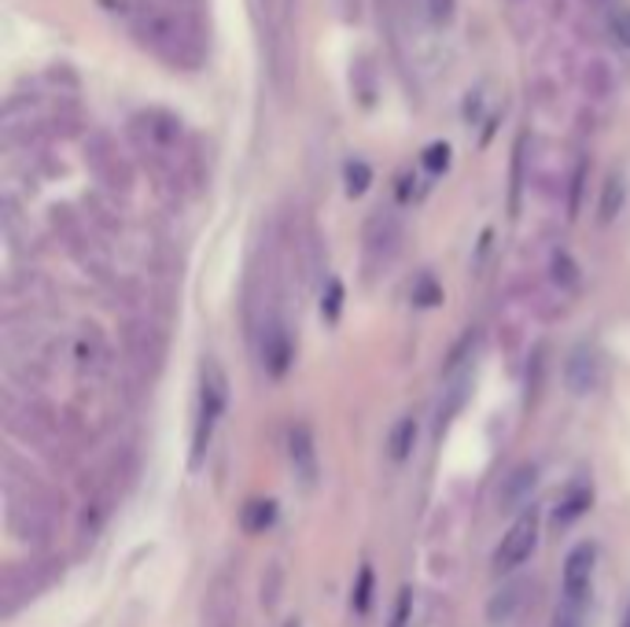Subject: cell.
Returning a JSON list of instances; mask_svg holds the SVG:
<instances>
[{
    "mask_svg": "<svg viewBox=\"0 0 630 627\" xmlns=\"http://www.w3.org/2000/svg\"><path fill=\"white\" fill-rule=\"evenodd\" d=\"M608 34H612V42L619 48H627L630 53V8H619V12L608 19Z\"/></svg>",
    "mask_w": 630,
    "mask_h": 627,
    "instance_id": "obj_25",
    "label": "cell"
},
{
    "mask_svg": "<svg viewBox=\"0 0 630 627\" xmlns=\"http://www.w3.org/2000/svg\"><path fill=\"white\" fill-rule=\"evenodd\" d=\"M273 26V64H280L284 53V37H288V23H291V0H262Z\"/></svg>",
    "mask_w": 630,
    "mask_h": 627,
    "instance_id": "obj_15",
    "label": "cell"
},
{
    "mask_svg": "<svg viewBox=\"0 0 630 627\" xmlns=\"http://www.w3.org/2000/svg\"><path fill=\"white\" fill-rule=\"evenodd\" d=\"M207 616H210V624H215V627H226L229 624V616H232V580H229V572H221L218 580H215V586H210Z\"/></svg>",
    "mask_w": 630,
    "mask_h": 627,
    "instance_id": "obj_14",
    "label": "cell"
},
{
    "mask_svg": "<svg viewBox=\"0 0 630 627\" xmlns=\"http://www.w3.org/2000/svg\"><path fill=\"white\" fill-rule=\"evenodd\" d=\"M623 204H627V181H623V174H608L605 178V189H602V221H612L619 210H623Z\"/></svg>",
    "mask_w": 630,
    "mask_h": 627,
    "instance_id": "obj_17",
    "label": "cell"
},
{
    "mask_svg": "<svg viewBox=\"0 0 630 627\" xmlns=\"http://www.w3.org/2000/svg\"><path fill=\"white\" fill-rule=\"evenodd\" d=\"M343 185H347V196H365L373 185V167L365 163V159H351V163L343 167Z\"/></svg>",
    "mask_w": 630,
    "mask_h": 627,
    "instance_id": "obj_18",
    "label": "cell"
},
{
    "mask_svg": "<svg viewBox=\"0 0 630 627\" xmlns=\"http://www.w3.org/2000/svg\"><path fill=\"white\" fill-rule=\"evenodd\" d=\"M335 12L343 15V23H354L358 19V0H335Z\"/></svg>",
    "mask_w": 630,
    "mask_h": 627,
    "instance_id": "obj_31",
    "label": "cell"
},
{
    "mask_svg": "<svg viewBox=\"0 0 630 627\" xmlns=\"http://www.w3.org/2000/svg\"><path fill=\"white\" fill-rule=\"evenodd\" d=\"M535 483H538V469H535V465H520L516 472H509V477H505V488L497 491V502H502V510H516V505H524V510H527Z\"/></svg>",
    "mask_w": 630,
    "mask_h": 627,
    "instance_id": "obj_12",
    "label": "cell"
},
{
    "mask_svg": "<svg viewBox=\"0 0 630 627\" xmlns=\"http://www.w3.org/2000/svg\"><path fill=\"white\" fill-rule=\"evenodd\" d=\"M273 521H277V502H270V499L248 502V505H243V513H240L243 532H251V535H262L266 528H273Z\"/></svg>",
    "mask_w": 630,
    "mask_h": 627,
    "instance_id": "obj_16",
    "label": "cell"
},
{
    "mask_svg": "<svg viewBox=\"0 0 630 627\" xmlns=\"http://www.w3.org/2000/svg\"><path fill=\"white\" fill-rule=\"evenodd\" d=\"M586 505H591V491H586V488H575V491L564 499V510L557 513V524H561V528H564V524H572V521L579 517V513H586Z\"/></svg>",
    "mask_w": 630,
    "mask_h": 627,
    "instance_id": "obj_22",
    "label": "cell"
},
{
    "mask_svg": "<svg viewBox=\"0 0 630 627\" xmlns=\"http://www.w3.org/2000/svg\"><path fill=\"white\" fill-rule=\"evenodd\" d=\"M583 174H586V163L575 167V178H572V200H568V215H579V196H583Z\"/></svg>",
    "mask_w": 630,
    "mask_h": 627,
    "instance_id": "obj_30",
    "label": "cell"
},
{
    "mask_svg": "<svg viewBox=\"0 0 630 627\" xmlns=\"http://www.w3.org/2000/svg\"><path fill=\"white\" fill-rule=\"evenodd\" d=\"M538 543V505L520 510V517L513 521V528L502 535V546L494 550V569L497 572H513L535 554Z\"/></svg>",
    "mask_w": 630,
    "mask_h": 627,
    "instance_id": "obj_4",
    "label": "cell"
},
{
    "mask_svg": "<svg viewBox=\"0 0 630 627\" xmlns=\"http://www.w3.org/2000/svg\"><path fill=\"white\" fill-rule=\"evenodd\" d=\"M605 369H602V355L591 347V343H579V347L568 355V366H564V380L575 396H591V391L602 384Z\"/></svg>",
    "mask_w": 630,
    "mask_h": 627,
    "instance_id": "obj_8",
    "label": "cell"
},
{
    "mask_svg": "<svg viewBox=\"0 0 630 627\" xmlns=\"http://www.w3.org/2000/svg\"><path fill=\"white\" fill-rule=\"evenodd\" d=\"M594 561H597V546L594 543H579L572 554L564 558V575H561V602L583 605L591 602L594 591Z\"/></svg>",
    "mask_w": 630,
    "mask_h": 627,
    "instance_id": "obj_5",
    "label": "cell"
},
{
    "mask_svg": "<svg viewBox=\"0 0 630 627\" xmlns=\"http://www.w3.org/2000/svg\"><path fill=\"white\" fill-rule=\"evenodd\" d=\"M229 402V377L215 358L203 362V380H199V413H196V436H192V465L203 461L207 443L215 436V424L226 413Z\"/></svg>",
    "mask_w": 630,
    "mask_h": 627,
    "instance_id": "obj_2",
    "label": "cell"
},
{
    "mask_svg": "<svg viewBox=\"0 0 630 627\" xmlns=\"http://www.w3.org/2000/svg\"><path fill=\"white\" fill-rule=\"evenodd\" d=\"M340 307H343V285L340 281H329V288H324V299H321V314L329 321L340 318Z\"/></svg>",
    "mask_w": 630,
    "mask_h": 627,
    "instance_id": "obj_27",
    "label": "cell"
},
{
    "mask_svg": "<svg viewBox=\"0 0 630 627\" xmlns=\"http://www.w3.org/2000/svg\"><path fill=\"white\" fill-rule=\"evenodd\" d=\"M262 366H266L270 377H284L291 366V337L288 329H284V321L277 314H270L266 321H262Z\"/></svg>",
    "mask_w": 630,
    "mask_h": 627,
    "instance_id": "obj_7",
    "label": "cell"
},
{
    "mask_svg": "<svg viewBox=\"0 0 630 627\" xmlns=\"http://www.w3.org/2000/svg\"><path fill=\"white\" fill-rule=\"evenodd\" d=\"M509 4H520V0H509Z\"/></svg>",
    "mask_w": 630,
    "mask_h": 627,
    "instance_id": "obj_33",
    "label": "cell"
},
{
    "mask_svg": "<svg viewBox=\"0 0 630 627\" xmlns=\"http://www.w3.org/2000/svg\"><path fill=\"white\" fill-rule=\"evenodd\" d=\"M369 602H373V569H369V565H362L358 586H354V609L365 613V609H369Z\"/></svg>",
    "mask_w": 630,
    "mask_h": 627,
    "instance_id": "obj_26",
    "label": "cell"
},
{
    "mask_svg": "<svg viewBox=\"0 0 630 627\" xmlns=\"http://www.w3.org/2000/svg\"><path fill=\"white\" fill-rule=\"evenodd\" d=\"M524 602H527V580L505 583L502 591L491 598V605H486V620H491V624H509L513 616L524 609Z\"/></svg>",
    "mask_w": 630,
    "mask_h": 627,
    "instance_id": "obj_11",
    "label": "cell"
},
{
    "mask_svg": "<svg viewBox=\"0 0 630 627\" xmlns=\"http://www.w3.org/2000/svg\"><path fill=\"white\" fill-rule=\"evenodd\" d=\"M421 167L428 170V174H443L446 167H450V145L446 140H435V145L424 148V156H421Z\"/></svg>",
    "mask_w": 630,
    "mask_h": 627,
    "instance_id": "obj_21",
    "label": "cell"
},
{
    "mask_svg": "<svg viewBox=\"0 0 630 627\" xmlns=\"http://www.w3.org/2000/svg\"><path fill=\"white\" fill-rule=\"evenodd\" d=\"M413 440H416V424H413V418H402V421L391 429V440H388L391 458H394V461H405V458H410Z\"/></svg>",
    "mask_w": 630,
    "mask_h": 627,
    "instance_id": "obj_19",
    "label": "cell"
},
{
    "mask_svg": "<svg viewBox=\"0 0 630 627\" xmlns=\"http://www.w3.org/2000/svg\"><path fill=\"white\" fill-rule=\"evenodd\" d=\"M619 627H630V605H627V613H623V624H619Z\"/></svg>",
    "mask_w": 630,
    "mask_h": 627,
    "instance_id": "obj_32",
    "label": "cell"
},
{
    "mask_svg": "<svg viewBox=\"0 0 630 627\" xmlns=\"http://www.w3.org/2000/svg\"><path fill=\"white\" fill-rule=\"evenodd\" d=\"M288 461H291V472L302 488H313L321 477V465H318V443H313V432L310 424H291L288 432Z\"/></svg>",
    "mask_w": 630,
    "mask_h": 627,
    "instance_id": "obj_6",
    "label": "cell"
},
{
    "mask_svg": "<svg viewBox=\"0 0 630 627\" xmlns=\"http://www.w3.org/2000/svg\"><path fill=\"white\" fill-rule=\"evenodd\" d=\"M583 620H586V609H583V605L557 602V609H553V624H550V627H583Z\"/></svg>",
    "mask_w": 630,
    "mask_h": 627,
    "instance_id": "obj_24",
    "label": "cell"
},
{
    "mask_svg": "<svg viewBox=\"0 0 630 627\" xmlns=\"http://www.w3.org/2000/svg\"><path fill=\"white\" fill-rule=\"evenodd\" d=\"M410 609H413V591L405 586L399 594V602H394V616H391V627H410Z\"/></svg>",
    "mask_w": 630,
    "mask_h": 627,
    "instance_id": "obj_28",
    "label": "cell"
},
{
    "mask_svg": "<svg viewBox=\"0 0 630 627\" xmlns=\"http://www.w3.org/2000/svg\"><path fill=\"white\" fill-rule=\"evenodd\" d=\"M583 93L591 100H608L616 93V70L605 56H591L583 64Z\"/></svg>",
    "mask_w": 630,
    "mask_h": 627,
    "instance_id": "obj_13",
    "label": "cell"
},
{
    "mask_svg": "<svg viewBox=\"0 0 630 627\" xmlns=\"http://www.w3.org/2000/svg\"><path fill=\"white\" fill-rule=\"evenodd\" d=\"M424 15L432 26H450L457 15V0H424Z\"/></svg>",
    "mask_w": 630,
    "mask_h": 627,
    "instance_id": "obj_23",
    "label": "cell"
},
{
    "mask_svg": "<svg viewBox=\"0 0 630 627\" xmlns=\"http://www.w3.org/2000/svg\"><path fill=\"white\" fill-rule=\"evenodd\" d=\"M553 277H557V285H564V288H575L579 285V266H575V259L568 255V251H553Z\"/></svg>",
    "mask_w": 630,
    "mask_h": 627,
    "instance_id": "obj_20",
    "label": "cell"
},
{
    "mask_svg": "<svg viewBox=\"0 0 630 627\" xmlns=\"http://www.w3.org/2000/svg\"><path fill=\"white\" fill-rule=\"evenodd\" d=\"M134 37L140 42L145 53L162 59L174 70H199L203 67V34L199 26L185 23L181 15H174L170 8H162L159 0H137L134 15L126 19Z\"/></svg>",
    "mask_w": 630,
    "mask_h": 627,
    "instance_id": "obj_1",
    "label": "cell"
},
{
    "mask_svg": "<svg viewBox=\"0 0 630 627\" xmlns=\"http://www.w3.org/2000/svg\"><path fill=\"white\" fill-rule=\"evenodd\" d=\"M399 237H402V226L394 221L391 215H376L369 221V229H365V248H369L373 259H383L388 262L394 255V248H399Z\"/></svg>",
    "mask_w": 630,
    "mask_h": 627,
    "instance_id": "obj_10",
    "label": "cell"
},
{
    "mask_svg": "<svg viewBox=\"0 0 630 627\" xmlns=\"http://www.w3.org/2000/svg\"><path fill=\"white\" fill-rule=\"evenodd\" d=\"M277 586H280V565L273 561V565H270V583L262 580V605H266V609H273V605H277Z\"/></svg>",
    "mask_w": 630,
    "mask_h": 627,
    "instance_id": "obj_29",
    "label": "cell"
},
{
    "mask_svg": "<svg viewBox=\"0 0 630 627\" xmlns=\"http://www.w3.org/2000/svg\"><path fill=\"white\" fill-rule=\"evenodd\" d=\"M85 156H89V163L96 167V174L104 178V181H111V185H126V181H129L126 163H122V159H118L115 145H111V140H107L104 134H93V137H89Z\"/></svg>",
    "mask_w": 630,
    "mask_h": 627,
    "instance_id": "obj_9",
    "label": "cell"
},
{
    "mask_svg": "<svg viewBox=\"0 0 630 627\" xmlns=\"http://www.w3.org/2000/svg\"><path fill=\"white\" fill-rule=\"evenodd\" d=\"M129 134H134V145L145 151V156L170 159L181 140H185V126H181V118L170 115V111L148 107V111H140V115H134Z\"/></svg>",
    "mask_w": 630,
    "mask_h": 627,
    "instance_id": "obj_3",
    "label": "cell"
}]
</instances>
